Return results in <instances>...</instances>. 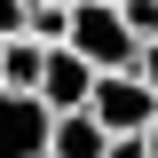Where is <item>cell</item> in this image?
Returning <instances> with one entry per match:
<instances>
[{
    "label": "cell",
    "mask_w": 158,
    "mask_h": 158,
    "mask_svg": "<svg viewBox=\"0 0 158 158\" xmlns=\"http://www.w3.org/2000/svg\"><path fill=\"white\" fill-rule=\"evenodd\" d=\"M135 79H142V87H150V95H158V40H150V48H142V56H135Z\"/></svg>",
    "instance_id": "9c48e42d"
},
{
    "label": "cell",
    "mask_w": 158,
    "mask_h": 158,
    "mask_svg": "<svg viewBox=\"0 0 158 158\" xmlns=\"http://www.w3.org/2000/svg\"><path fill=\"white\" fill-rule=\"evenodd\" d=\"M48 158H111V127H103L95 111H63V118H56V142H48Z\"/></svg>",
    "instance_id": "5b68a950"
},
{
    "label": "cell",
    "mask_w": 158,
    "mask_h": 158,
    "mask_svg": "<svg viewBox=\"0 0 158 158\" xmlns=\"http://www.w3.org/2000/svg\"><path fill=\"white\" fill-rule=\"evenodd\" d=\"M32 32V0H0V48Z\"/></svg>",
    "instance_id": "ba28073f"
},
{
    "label": "cell",
    "mask_w": 158,
    "mask_h": 158,
    "mask_svg": "<svg viewBox=\"0 0 158 158\" xmlns=\"http://www.w3.org/2000/svg\"><path fill=\"white\" fill-rule=\"evenodd\" d=\"M111 8H118V0H111Z\"/></svg>",
    "instance_id": "7c38bea8"
},
{
    "label": "cell",
    "mask_w": 158,
    "mask_h": 158,
    "mask_svg": "<svg viewBox=\"0 0 158 158\" xmlns=\"http://www.w3.org/2000/svg\"><path fill=\"white\" fill-rule=\"evenodd\" d=\"M150 158H158V127H150Z\"/></svg>",
    "instance_id": "8fae6325"
},
{
    "label": "cell",
    "mask_w": 158,
    "mask_h": 158,
    "mask_svg": "<svg viewBox=\"0 0 158 158\" xmlns=\"http://www.w3.org/2000/svg\"><path fill=\"white\" fill-rule=\"evenodd\" d=\"M95 63L79 56V48H48V79H40V103H48V111H87V103H95Z\"/></svg>",
    "instance_id": "277c9868"
},
{
    "label": "cell",
    "mask_w": 158,
    "mask_h": 158,
    "mask_svg": "<svg viewBox=\"0 0 158 158\" xmlns=\"http://www.w3.org/2000/svg\"><path fill=\"white\" fill-rule=\"evenodd\" d=\"M32 8H63V16H71V8H79V0H32Z\"/></svg>",
    "instance_id": "30bf717a"
},
{
    "label": "cell",
    "mask_w": 158,
    "mask_h": 158,
    "mask_svg": "<svg viewBox=\"0 0 158 158\" xmlns=\"http://www.w3.org/2000/svg\"><path fill=\"white\" fill-rule=\"evenodd\" d=\"M40 79H48V48H40L32 32L8 40V48H0V87H8V95H40Z\"/></svg>",
    "instance_id": "8992f818"
},
{
    "label": "cell",
    "mask_w": 158,
    "mask_h": 158,
    "mask_svg": "<svg viewBox=\"0 0 158 158\" xmlns=\"http://www.w3.org/2000/svg\"><path fill=\"white\" fill-rule=\"evenodd\" d=\"M118 16H127V32H135L142 48L158 40V0H118Z\"/></svg>",
    "instance_id": "52a82bcc"
},
{
    "label": "cell",
    "mask_w": 158,
    "mask_h": 158,
    "mask_svg": "<svg viewBox=\"0 0 158 158\" xmlns=\"http://www.w3.org/2000/svg\"><path fill=\"white\" fill-rule=\"evenodd\" d=\"M87 111H95L111 135H150V127H158V95L142 87L135 71H103V79H95V103H87Z\"/></svg>",
    "instance_id": "7a4b0ae2"
},
{
    "label": "cell",
    "mask_w": 158,
    "mask_h": 158,
    "mask_svg": "<svg viewBox=\"0 0 158 158\" xmlns=\"http://www.w3.org/2000/svg\"><path fill=\"white\" fill-rule=\"evenodd\" d=\"M48 142H56V111L40 95L0 87V158H48Z\"/></svg>",
    "instance_id": "3957f363"
},
{
    "label": "cell",
    "mask_w": 158,
    "mask_h": 158,
    "mask_svg": "<svg viewBox=\"0 0 158 158\" xmlns=\"http://www.w3.org/2000/svg\"><path fill=\"white\" fill-rule=\"evenodd\" d=\"M63 48H79L95 71H135V56H142V40L127 32V16H118L111 0H79V8H71V40H63Z\"/></svg>",
    "instance_id": "6da1fadb"
}]
</instances>
